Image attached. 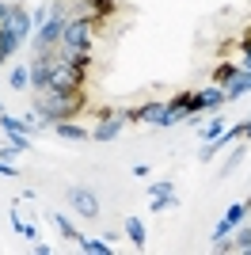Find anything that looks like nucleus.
<instances>
[{
    "mask_svg": "<svg viewBox=\"0 0 251 255\" xmlns=\"http://www.w3.org/2000/svg\"><path fill=\"white\" fill-rule=\"evenodd\" d=\"M23 225H27V221H23V213H19V210H11V229H15L19 236H23Z\"/></svg>",
    "mask_w": 251,
    "mask_h": 255,
    "instance_id": "5701e85b",
    "label": "nucleus"
},
{
    "mask_svg": "<svg viewBox=\"0 0 251 255\" xmlns=\"http://www.w3.org/2000/svg\"><path fill=\"white\" fill-rule=\"evenodd\" d=\"M8 27H11V31H15V34H19L23 42H27V38H31V34H34V19H31V11L23 8V4H11Z\"/></svg>",
    "mask_w": 251,
    "mask_h": 255,
    "instance_id": "1a4fd4ad",
    "label": "nucleus"
},
{
    "mask_svg": "<svg viewBox=\"0 0 251 255\" xmlns=\"http://www.w3.org/2000/svg\"><path fill=\"white\" fill-rule=\"evenodd\" d=\"M240 137L251 141V118H248V122H240Z\"/></svg>",
    "mask_w": 251,
    "mask_h": 255,
    "instance_id": "bb28decb",
    "label": "nucleus"
},
{
    "mask_svg": "<svg viewBox=\"0 0 251 255\" xmlns=\"http://www.w3.org/2000/svg\"><path fill=\"white\" fill-rule=\"evenodd\" d=\"M27 69H31V88L34 92H46L50 88V53H34Z\"/></svg>",
    "mask_w": 251,
    "mask_h": 255,
    "instance_id": "6e6552de",
    "label": "nucleus"
},
{
    "mask_svg": "<svg viewBox=\"0 0 251 255\" xmlns=\"http://www.w3.org/2000/svg\"><path fill=\"white\" fill-rule=\"evenodd\" d=\"M232 252H244V255H251V225H236V240H232Z\"/></svg>",
    "mask_w": 251,
    "mask_h": 255,
    "instance_id": "2eb2a0df",
    "label": "nucleus"
},
{
    "mask_svg": "<svg viewBox=\"0 0 251 255\" xmlns=\"http://www.w3.org/2000/svg\"><path fill=\"white\" fill-rule=\"evenodd\" d=\"M118 0H80V11H88V15H95V19L103 23L107 15H115Z\"/></svg>",
    "mask_w": 251,
    "mask_h": 255,
    "instance_id": "f8f14e48",
    "label": "nucleus"
},
{
    "mask_svg": "<svg viewBox=\"0 0 251 255\" xmlns=\"http://www.w3.org/2000/svg\"><path fill=\"white\" fill-rule=\"evenodd\" d=\"M229 233H232V225L225 221V217H221V221H217V229H213V236H229ZM213 236H209V240H213Z\"/></svg>",
    "mask_w": 251,
    "mask_h": 255,
    "instance_id": "b1692460",
    "label": "nucleus"
},
{
    "mask_svg": "<svg viewBox=\"0 0 251 255\" xmlns=\"http://www.w3.org/2000/svg\"><path fill=\"white\" fill-rule=\"evenodd\" d=\"M248 206H251V198H248Z\"/></svg>",
    "mask_w": 251,
    "mask_h": 255,
    "instance_id": "c85d7f7f",
    "label": "nucleus"
},
{
    "mask_svg": "<svg viewBox=\"0 0 251 255\" xmlns=\"http://www.w3.org/2000/svg\"><path fill=\"white\" fill-rule=\"evenodd\" d=\"M65 198H69V206H73L80 217H99V194L92 191V187H69L65 191Z\"/></svg>",
    "mask_w": 251,
    "mask_h": 255,
    "instance_id": "423d86ee",
    "label": "nucleus"
},
{
    "mask_svg": "<svg viewBox=\"0 0 251 255\" xmlns=\"http://www.w3.org/2000/svg\"><path fill=\"white\" fill-rule=\"evenodd\" d=\"M122 129H126V115L107 107V111H99V122H95V129H92V141H115Z\"/></svg>",
    "mask_w": 251,
    "mask_h": 255,
    "instance_id": "39448f33",
    "label": "nucleus"
},
{
    "mask_svg": "<svg viewBox=\"0 0 251 255\" xmlns=\"http://www.w3.org/2000/svg\"><path fill=\"white\" fill-rule=\"evenodd\" d=\"M0 179H19V171H15L11 160H0Z\"/></svg>",
    "mask_w": 251,
    "mask_h": 255,
    "instance_id": "4be33fe9",
    "label": "nucleus"
},
{
    "mask_svg": "<svg viewBox=\"0 0 251 255\" xmlns=\"http://www.w3.org/2000/svg\"><path fill=\"white\" fill-rule=\"evenodd\" d=\"M248 210H251V206H248V202H232V206H229V210H225V221H229V225H232V229H236V225H240V221H244V217H248Z\"/></svg>",
    "mask_w": 251,
    "mask_h": 255,
    "instance_id": "6ab92c4d",
    "label": "nucleus"
},
{
    "mask_svg": "<svg viewBox=\"0 0 251 255\" xmlns=\"http://www.w3.org/2000/svg\"><path fill=\"white\" fill-rule=\"evenodd\" d=\"M11 88H15V92H27V88H31V69H27V65H15V69H11Z\"/></svg>",
    "mask_w": 251,
    "mask_h": 255,
    "instance_id": "f3484780",
    "label": "nucleus"
},
{
    "mask_svg": "<svg viewBox=\"0 0 251 255\" xmlns=\"http://www.w3.org/2000/svg\"><path fill=\"white\" fill-rule=\"evenodd\" d=\"M95 31H99V19L76 8L73 15L65 19V38H61V50H88V46L95 42Z\"/></svg>",
    "mask_w": 251,
    "mask_h": 255,
    "instance_id": "7ed1b4c3",
    "label": "nucleus"
},
{
    "mask_svg": "<svg viewBox=\"0 0 251 255\" xmlns=\"http://www.w3.org/2000/svg\"><path fill=\"white\" fill-rule=\"evenodd\" d=\"M76 248H80V252H88V255H111V240H92V236H80V240H76Z\"/></svg>",
    "mask_w": 251,
    "mask_h": 255,
    "instance_id": "4468645a",
    "label": "nucleus"
},
{
    "mask_svg": "<svg viewBox=\"0 0 251 255\" xmlns=\"http://www.w3.org/2000/svg\"><path fill=\"white\" fill-rule=\"evenodd\" d=\"M88 88V69L65 61L57 50H50V88L46 92H80Z\"/></svg>",
    "mask_w": 251,
    "mask_h": 255,
    "instance_id": "f03ea898",
    "label": "nucleus"
},
{
    "mask_svg": "<svg viewBox=\"0 0 251 255\" xmlns=\"http://www.w3.org/2000/svg\"><path fill=\"white\" fill-rule=\"evenodd\" d=\"M4 57H8V53H4V50H0V65H4Z\"/></svg>",
    "mask_w": 251,
    "mask_h": 255,
    "instance_id": "cd10ccee",
    "label": "nucleus"
},
{
    "mask_svg": "<svg viewBox=\"0 0 251 255\" xmlns=\"http://www.w3.org/2000/svg\"><path fill=\"white\" fill-rule=\"evenodd\" d=\"M126 236H129V244H133V248L148 244V233H145V225H141V217H126Z\"/></svg>",
    "mask_w": 251,
    "mask_h": 255,
    "instance_id": "ddd939ff",
    "label": "nucleus"
},
{
    "mask_svg": "<svg viewBox=\"0 0 251 255\" xmlns=\"http://www.w3.org/2000/svg\"><path fill=\"white\" fill-rule=\"evenodd\" d=\"M164 107L167 103H141V107H126L122 115H126V122H145V126H160V118H164Z\"/></svg>",
    "mask_w": 251,
    "mask_h": 255,
    "instance_id": "0eeeda50",
    "label": "nucleus"
},
{
    "mask_svg": "<svg viewBox=\"0 0 251 255\" xmlns=\"http://www.w3.org/2000/svg\"><path fill=\"white\" fill-rule=\"evenodd\" d=\"M23 236H27V240H42V236H38V225H23Z\"/></svg>",
    "mask_w": 251,
    "mask_h": 255,
    "instance_id": "393cba45",
    "label": "nucleus"
},
{
    "mask_svg": "<svg viewBox=\"0 0 251 255\" xmlns=\"http://www.w3.org/2000/svg\"><path fill=\"white\" fill-rule=\"evenodd\" d=\"M221 133H225V118H209V122H202V141H217Z\"/></svg>",
    "mask_w": 251,
    "mask_h": 255,
    "instance_id": "a211bd4d",
    "label": "nucleus"
},
{
    "mask_svg": "<svg viewBox=\"0 0 251 255\" xmlns=\"http://www.w3.org/2000/svg\"><path fill=\"white\" fill-rule=\"evenodd\" d=\"M0 111H4V107H0Z\"/></svg>",
    "mask_w": 251,
    "mask_h": 255,
    "instance_id": "c756f323",
    "label": "nucleus"
},
{
    "mask_svg": "<svg viewBox=\"0 0 251 255\" xmlns=\"http://www.w3.org/2000/svg\"><path fill=\"white\" fill-rule=\"evenodd\" d=\"M8 15H11V4H4V0H0V27L8 23Z\"/></svg>",
    "mask_w": 251,
    "mask_h": 255,
    "instance_id": "a878e982",
    "label": "nucleus"
},
{
    "mask_svg": "<svg viewBox=\"0 0 251 255\" xmlns=\"http://www.w3.org/2000/svg\"><path fill=\"white\" fill-rule=\"evenodd\" d=\"M53 133L61 141H92V129L88 126H80V122H73V118H65V122H53Z\"/></svg>",
    "mask_w": 251,
    "mask_h": 255,
    "instance_id": "9d476101",
    "label": "nucleus"
},
{
    "mask_svg": "<svg viewBox=\"0 0 251 255\" xmlns=\"http://www.w3.org/2000/svg\"><path fill=\"white\" fill-rule=\"evenodd\" d=\"M236 69H240L236 61H221L217 69H213V84H225V80H229V76L236 73Z\"/></svg>",
    "mask_w": 251,
    "mask_h": 255,
    "instance_id": "aec40b11",
    "label": "nucleus"
},
{
    "mask_svg": "<svg viewBox=\"0 0 251 255\" xmlns=\"http://www.w3.org/2000/svg\"><path fill=\"white\" fill-rule=\"evenodd\" d=\"M88 107V96L80 92H34V115L42 118V126H53V122H65V118H76Z\"/></svg>",
    "mask_w": 251,
    "mask_h": 255,
    "instance_id": "f257e3e1",
    "label": "nucleus"
},
{
    "mask_svg": "<svg viewBox=\"0 0 251 255\" xmlns=\"http://www.w3.org/2000/svg\"><path fill=\"white\" fill-rule=\"evenodd\" d=\"M221 88H225V96H229V103H232V99H240L244 92H251V73L236 69V73H232V76H229V80H225Z\"/></svg>",
    "mask_w": 251,
    "mask_h": 255,
    "instance_id": "9b49d317",
    "label": "nucleus"
},
{
    "mask_svg": "<svg viewBox=\"0 0 251 255\" xmlns=\"http://www.w3.org/2000/svg\"><path fill=\"white\" fill-rule=\"evenodd\" d=\"M156 194H175V187H171V179H156V183H148V198H156Z\"/></svg>",
    "mask_w": 251,
    "mask_h": 255,
    "instance_id": "412c9836",
    "label": "nucleus"
},
{
    "mask_svg": "<svg viewBox=\"0 0 251 255\" xmlns=\"http://www.w3.org/2000/svg\"><path fill=\"white\" fill-rule=\"evenodd\" d=\"M50 217H53V225H57V233H61L65 240H80V233H76V225L69 221L65 213H50Z\"/></svg>",
    "mask_w": 251,
    "mask_h": 255,
    "instance_id": "dca6fc26",
    "label": "nucleus"
},
{
    "mask_svg": "<svg viewBox=\"0 0 251 255\" xmlns=\"http://www.w3.org/2000/svg\"><path fill=\"white\" fill-rule=\"evenodd\" d=\"M225 103H229V96H225V88H221V84L198 88V92L190 96V118H194V115H202V111H221Z\"/></svg>",
    "mask_w": 251,
    "mask_h": 255,
    "instance_id": "20e7f679",
    "label": "nucleus"
}]
</instances>
